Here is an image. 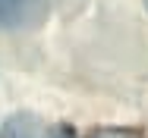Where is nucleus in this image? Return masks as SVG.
<instances>
[{
  "instance_id": "1",
  "label": "nucleus",
  "mask_w": 148,
  "mask_h": 138,
  "mask_svg": "<svg viewBox=\"0 0 148 138\" xmlns=\"http://www.w3.org/2000/svg\"><path fill=\"white\" fill-rule=\"evenodd\" d=\"M51 0H0V28H32L47 16Z\"/></svg>"
},
{
  "instance_id": "2",
  "label": "nucleus",
  "mask_w": 148,
  "mask_h": 138,
  "mask_svg": "<svg viewBox=\"0 0 148 138\" xmlns=\"http://www.w3.org/2000/svg\"><path fill=\"white\" fill-rule=\"evenodd\" d=\"M91 138H145V135L136 129H98L91 132Z\"/></svg>"
},
{
  "instance_id": "3",
  "label": "nucleus",
  "mask_w": 148,
  "mask_h": 138,
  "mask_svg": "<svg viewBox=\"0 0 148 138\" xmlns=\"http://www.w3.org/2000/svg\"><path fill=\"white\" fill-rule=\"evenodd\" d=\"M3 138H29V135H25V132H19V122H13V126L6 129V135H3Z\"/></svg>"
},
{
  "instance_id": "4",
  "label": "nucleus",
  "mask_w": 148,
  "mask_h": 138,
  "mask_svg": "<svg viewBox=\"0 0 148 138\" xmlns=\"http://www.w3.org/2000/svg\"><path fill=\"white\" fill-rule=\"evenodd\" d=\"M54 138H73V135H69L66 129H60V132H57V135H54Z\"/></svg>"
}]
</instances>
